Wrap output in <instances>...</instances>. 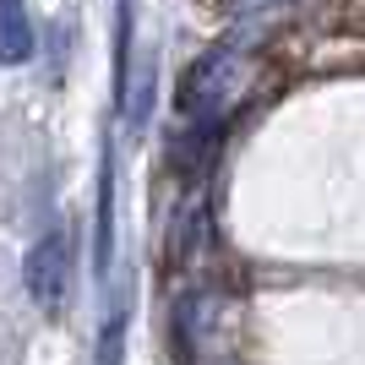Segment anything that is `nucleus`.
Instances as JSON below:
<instances>
[{"label":"nucleus","mask_w":365,"mask_h":365,"mask_svg":"<svg viewBox=\"0 0 365 365\" xmlns=\"http://www.w3.org/2000/svg\"><path fill=\"white\" fill-rule=\"evenodd\" d=\"M22 278H28V294L44 305V311H55V305L66 300V289H71V251H66L61 235H44V240L33 245Z\"/></svg>","instance_id":"f257e3e1"},{"label":"nucleus","mask_w":365,"mask_h":365,"mask_svg":"<svg viewBox=\"0 0 365 365\" xmlns=\"http://www.w3.org/2000/svg\"><path fill=\"white\" fill-rule=\"evenodd\" d=\"M28 49H33V33L16 16V0H0V61H22Z\"/></svg>","instance_id":"f03ea898"},{"label":"nucleus","mask_w":365,"mask_h":365,"mask_svg":"<svg viewBox=\"0 0 365 365\" xmlns=\"http://www.w3.org/2000/svg\"><path fill=\"white\" fill-rule=\"evenodd\" d=\"M120 333H125V322L115 317L104 327V344H98V365H120Z\"/></svg>","instance_id":"7ed1b4c3"}]
</instances>
